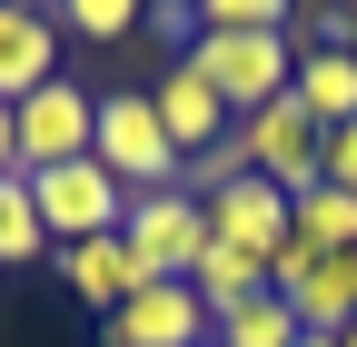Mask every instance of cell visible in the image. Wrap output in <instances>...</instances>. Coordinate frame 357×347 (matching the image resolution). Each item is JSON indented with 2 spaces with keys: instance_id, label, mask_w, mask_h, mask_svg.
<instances>
[{
  "instance_id": "cell-20",
  "label": "cell",
  "mask_w": 357,
  "mask_h": 347,
  "mask_svg": "<svg viewBox=\"0 0 357 347\" xmlns=\"http://www.w3.org/2000/svg\"><path fill=\"white\" fill-rule=\"evenodd\" d=\"M318 179L357 199V119H347V129H328V149H318Z\"/></svg>"
},
{
  "instance_id": "cell-21",
  "label": "cell",
  "mask_w": 357,
  "mask_h": 347,
  "mask_svg": "<svg viewBox=\"0 0 357 347\" xmlns=\"http://www.w3.org/2000/svg\"><path fill=\"white\" fill-rule=\"evenodd\" d=\"M20 169V129H10V109H0V179Z\"/></svg>"
},
{
  "instance_id": "cell-8",
  "label": "cell",
  "mask_w": 357,
  "mask_h": 347,
  "mask_svg": "<svg viewBox=\"0 0 357 347\" xmlns=\"http://www.w3.org/2000/svg\"><path fill=\"white\" fill-rule=\"evenodd\" d=\"M208 337H218V318L199 308L189 278H159V288L129 298V308L100 318V347H208Z\"/></svg>"
},
{
  "instance_id": "cell-19",
  "label": "cell",
  "mask_w": 357,
  "mask_h": 347,
  "mask_svg": "<svg viewBox=\"0 0 357 347\" xmlns=\"http://www.w3.org/2000/svg\"><path fill=\"white\" fill-rule=\"evenodd\" d=\"M199 30H298L278 0H199Z\"/></svg>"
},
{
  "instance_id": "cell-22",
  "label": "cell",
  "mask_w": 357,
  "mask_h": 347,
  "mask_svg": "<svg viewBox=\"0 0 357 347\" xmlns=\"http://www.w3.org/2000/svg\"><path fill=\"white\" fill-rule=\"evenodd\" d=\"M298 347H337V337H298Z\"/></svg>"
},
{
  "instance_id": "cell-9",
  "label": "cell",
  "mask_w": 357,
  "mask_h": 347,
  "mask_svg": "<svg viewBox=\"0 0 357 347\" xmlns=\"http://www.w3.org/2000/svg\"><path fill=\"white\" fill-rule=\"evenodd\" d=\"M60 79V10L40 0H0V109H20L30 90Z\"/></svg>"
},
{
  "instance_id": "cell-7",
  "label": "cell",
  "mask_w": 357,
  "mask_h": 347,
  "mask_svg": "<svg viewBox=\"0 0 357 347\" xmlns=\"http://www.w3.org/2000/svg\"><path fill=\"white\" fill-rule=\"evenodd\" d=\"M238 149H248V169H258L268 189L307 199V189H318V149H328V129L307 119L298 100H268L258 119H238Z\"/></svg>"
},
{
  "instance_id": "cell-5",
  "label": "cell",
  "mask_w": 357,
  "mask_h": 347,
  "mask_svg": "<svg viewBox=\"0 0 357 347\" xmlns=\"http://www.w3.org/2000/svg\"><path fill=\"white\" fill-rule=\"evenodd\" d=\"M30 208H40V229H50V248H79V238H119L129 189L100 159H70V169H40L30 179Z\"/></svg>"
},
{
  "instance_id": "cell-3",
  "label": "cell",
  "mask_w": 357,
  "mask_h": 347,
  "mask_svg": "<svg viewBox=\"0 0 357 347\" xmlns=\"http://www.w3.org/2000/svg\"><path fill=\"white\" fill-rule=\"evenodd\" d=\"M268 298L298 308V337H347L357 327V248H278L268 258Z\"/></svg>"
},
{
  "instance_id": "cell-15",
  "label": "cell",
  "mask_w": 357,
  "mask_h": 347,
  "mask_svg": "<svg viewBox=\"0 0 357 347\" xmlns=\"http://www.w3.org/2000/svg\"><path fill=\"white\" fill-rule=\"evenodd\" d=\"M288 238H298V248H357V199L318 179L307 199H288Z\"/></svg>"
},
{
  "instance_id": "cell-23",
  "label": "cell",
  "mask_w": 357,
  "mask_h": 347,
  "mask_svg": "<svg viewBox=\"0 0 357 347\" xmlns=\"http://www.w3.org/2000/svg\"><path fill=\"white\" fill-rule=\"evenodd\" d=\"M337 347H357V327H347V337H337Z\"/></svg>"
},
{
  "instance_id": "cell-11",
  "label": "cell",
  "mask_w": 357,
  "mask_h": 347,
  "mask_svg": "<svg viewBox=\"0 0 357 347\" xmlns=\"http://www.w3.org/2000/svg\"><path fill=\"white\" fill-rule=\"evenodd\" d=\"M199 208H208V238H229V248H248V258H278V248H288V189H268L258 169L229 179L218 199H199Z\"/></svg>"
},
{
  "instance_id": "cell-18",
  "label": "cell",
  "mask_w": 357,
  "mask_h": 347,
  "mask_svg": "<svg viewBox=\"0 0 357 347\" xmlns=\"http://www.w3.org/2000/svg\"><path fill=\"white\" fill-rule=\"evenodd\" d=\"M129 20H139L129 0H60V40H100L109 50V40H129Z\"/></svg>"
},
{
  "instance_id": "cell-10",
  "label": "cell",
  "mask_w": 357,
  "mask_h": 347,
  "mask_svg": "<svg viewBox=\"0 0 357 347\" xmlns=\"http://www.w3.org/2000/svg\"><path fill=\"white\" fill-rule=\"evenodd\" d=\"M149 109H159V129H169V139H178V159H208L218 139H229V109H218V90H208V79L189 70V60H169L159 79H149Z\"/></svg>"
},
{
  "instance_id": "cell-16",
  "label": "cell",
  "mask_w": 357,
  "mask_h": 347,
  "mask_svg": "<svg viewBox=\"0 0 357 347\" xmlns=\"http://www.w3.org/2000/svg\"><path fill=\"white\" fill-rule=\"evenodd\" d=\"M30 258H50V229H40V208H30V179L10 169V179H0V268H30Z\"/></svg>"
},
{
  "instance_id": "cell-4",
  "label": "cell",
  "mask_w": 357,
  "mask_h": 347,
  "mask_svg": "<svg viewBox=\"0 0 357 347\" xmlns=\"http://www.w3.org/2000/svg\"><path fill=\"white\" fill-rule=\"evenodd\" d=\"M119 248H129V268H139L149 288H159V278H189L199 248H208V208H199L189 189H139L129 219H119Z\"/></svg>"
},
{
  "instance_id": "cell-6",
  "label": "cell",
  "mask_w": 357,
  "mask_h": 347,
  "mask_svg": "<svg viewBox=\"0 0 357 347\" xmlns=\"http://www.w3.org/2000/svg\"><path fill=\"white\" fill-rule=\"evenodd\" d=\"M10 129H20V179H40V169H70V159H89V129H100V90H79V79L60 70L50 90H30V100L10 109Z\"/></svg>"
},
{
  "instance_id": "cell-12",
  "label": "cell",
  "mask_w": 357,
  "mask_h": 347,
  "mask_svg": "<svg viewBox=\"0 0 357 347\" xmlns=\"http://www.w3.org/2000/svg\"><path fill=\"white\" fill-rule=\"evenodd\" d=\"M60 288L79 298V308H100V318H109V308H129L149 278L129 268V248H119V238H79V248H60Z\"/></svg>"
},
{
  "instance_id": "cell-1",
  "label": "cell",
  "mask_w": 357,
  "mask_h": 347,
  "mask_svg": "<svg viewBox=\"0 0 357 347\" xmlns=\"http://www.w3.org/2000/svg\"><path fill=\"white\" fill-rule=\"evenodd\" d=\"M178 60L218 90L229 119H258L268 100H288V79H298V30H199Z\"/></svg>"
},
{
  "instance_id": "cell-13",
  "label": "cell",
  "mask_w": 357,
  "mask_h": 347,
  "mask_svg": "<svg viewBox=\"0 0 357 347\" xmlns=\"http://www.w3.org/2000/svg\"><path fill=\"white\" fill-rule=\"evenodd\" d=\"M288 100L318 119V129H347V119H357V50H318V40H307V50H298V79H288Z\"/></svg>"
},
{
  "instance_id": "cell-17",
  "label": "cell",
  "mask_w": 357,
  "mask_h": 347,
  "mask_svg": "<svg viewBox=\"0 0 357 347\" xmlns=\"http://www.w3.org/2000/svg\"><path fill=\"white\" fill-rule=\"evenodd\" d=\"M208 347H298V308H288V298H248V308L218 318Z\"/></svg>"
},
{
  "instance_id": "cell-14",
  "label": "cell",
  "mask_w": 357,
  "mask_h": 347,
  "mask_svg": "<svg viewBox=\"0 0 357 347\" xmlns=\"http://www.w3.org/2000/svg\"><path fill=\"white\" fill-rule=\"evenodd\" d=\"M189 288H199L208 318H229V308H248V298H268V258H248V248H229V238H208L199 268H189Z\"/></svg>"
},
{
  "instance_id": "cell-2",
  "label": "cell",
  "mask_w": 357,
  "mask_h": 347,
  "mask_svg": "<svg viewBox=\"0 0 357 347\" xmlns=\"http://www.w3.org/2000/svg\"><path fill=\"white\" fill-rule=\"evenodd\" d=\"M89 159L109 169V179L139 199V189H178V139L159 129V109H149V90H100V129H89Z\"/></svg>"
}]
</instances>
